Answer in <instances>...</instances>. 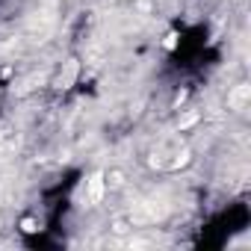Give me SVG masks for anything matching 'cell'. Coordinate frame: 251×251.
Masks as SVG:
<instances>
[{
  "instance_id": "6da1fadb",
  "label": "cell",
  "mask_w": 251,
  "mask_h": 251,
  "mask_svg": "<svg viewBox=\"0 0 251 251\" xmlns=\"http://www.w3.org/2000/svg\"><path fill=\"white\" fill-rule=\"evenodd\" d=\"M103 198V175L95 172L89 180H86V204H98Z\"/></svg>"
},
{
  "instance_id": "7a4b0ae2",
  "label": "cell",
  "mask_w": 251,
  "mask_h": 251,
  "mask_svg": "<svg viewBox=\"0 0 251 251\" xmlns=\"http://www.w3.org/2000/svg\"><path fill=\"white\" fill-rule=\"evenodd\" d=\"M248 98H251V86L239 83V86L227 95V106H230V109H242V106L248 103Z\"/></svg>"
},
{
  "instance_id": "3957f363",
  "label": "cell",
  "mask_w": 251,
  "mask_h": 251,
  "mask_svg": "<svg viewBox=\"0 0 251 251\" xmlns=\"http://www.w3.org/2000/svg\"><path fill=\"white\" fill-rule=\"evenodd\" d=\"M77 71H80V65L71 59V62H65V71L59 74V89H71L74 86V80H77Z\"/></svg>"
},
{
  "instance_id": "277c9868",
  "label": "cell",
  "mask_w": 251,
  "mask_h": 251,
  "mask_svg": "<svg viewBox=\"0 0 251 251\" xmlns=\"http://www.w3.org/2000/svg\"><path fill=\"white\" fill-rule=\"evenodd\" d=\"M175 45H177V36H175V33H169V36H166V48H169V50H172V48H175Z\"/></svg>"
},
{
  "instance_id": "5b68a950",
  "label": "cell",
  "mask_w": 251,
  "mask_h": 251,
  "mask_svg": "<svg viewBox=\"0 0 251 251\" xmlns=\"http://www.w3.org/2000/svg\"><path fill=\"white\" fill-rule=\"evenodd\" d=\"M186 160H189V154H180V157L175 160V169H180V166H186Z\"/></svg>"
},
{
  "instance_id": "8992f818",
  "label": "cell",
  "mask_w": 251,
  "mask_h": 251,
  "mask_svg": "<svg viewBox=\"0 0 251 251\" xmlns=\"http://www.w3.org/2000/svg\"><path fill=\"white\" fill-rule=\"evenodd\" d=\"M195 118H198V115H186V118L180 121V127H189V124H195Z\"/></svg>"
}]
</instances>
